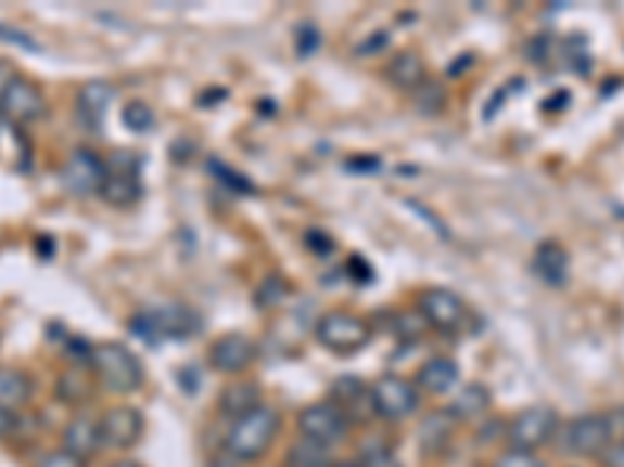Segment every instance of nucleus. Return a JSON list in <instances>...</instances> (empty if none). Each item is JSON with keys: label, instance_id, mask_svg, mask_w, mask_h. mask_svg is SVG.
<instances>
[{"label": "nucleus", "instance_id": "nucleus-20", "mask_svg": "<svg viewBox=\"0 0 624 467\" xmlns=\"http://www.w3.org/2000/svg\"><path fill=\"white\" fill-rule=\"evenodd\" d=\"M219 402H222L225 415L238 418V415H247L250 408L263 405V395H259V387H256L253 380L238 377V380H231V384L225 387L222 395H219Z\"/></svg>", "mask_w": 624, "mask_h": 467}, {"label": "nucleus", "instance_id": "nucleus-37", "mask_svg": "<svg viewBox=\"0 0 624 467\" xmlns=\"http://www.w3.org/2000/svg\"><path fill=\"white\" fill-rule=\"evenodd\" d=\"M331 467H362V465H359V462H338V465Z\"/></svg>", "mask_w": 624, "mask_h": 467}, {"label": "nucleus", "instance_id": "nucleus-24", "mask_svg": "<svg viewBox=\"0 0 624 467\" xmlns=\"http://www.w3.org/2000/svg\"><path fill=\"white\" fill-rule=\"evenodd\" d=\"M453 424L456 420L449 418V412L444 415H428L422 424V430H419V440H422V449L428 455H434V452H441L447 440L453 437Z\"/></svg>", "mask_w": 624, "mask_h": 467}, {"label": "nucleus", "instance_id": "nucleus-25", "mask_svg": "<svg viewBox=\"0 0 624 467\" xmlns=\"http://www.w3.org/2000/svg\"><path fill=\"white\" fill-rule=\"evenodd\" d=\"M331 455H328V445L313 443V440H303L300 437L291 455H288V467H331Z\"/></svg>", "mask_w": 624, "mask_h": 467}, {"label": "nucleus", "instance_id": "nucleus-3", "mask_svg": "<svg viewBox=\"0 0 624 467\" xmlns=\"http://www.w3.org/2000/svg\"><path fill=\"white\" fill-rule=\"evenodd\" d=\"M316 340L338 355H349L372 343V324L347 309H331L316 321Z\"/></svg>", "mask_w": 624, "mask_h": 467}, {"label": "nucleus", "instance_id": "nucleus-33", "mask_svg": "<svg viewBox=\"0 0 624 467\" xmlns=\"http://www.w3.org/2000/svg\"><path fill=\"white\" fill-rule=\"evenodd\" d=\"M20 75L13 73V66L7 63V60H0V100L7 98V91H10V85L16 81Z\"/></svg>", "mask_w": 624, "mask_h": 467}, {"label": "nucleus", "instance_id": "nucleus-12", "mask_svg": "<svg viewBox=\"0 0 624 467\" xmlns=\"http://www.w3.org/2000/svg\"><path fill=\"white\" fill-rule=\"evenodd\" d=\"M259 349L247 334H222L209 343V365L222 374H244L256 362Z\"/></svg>", "mask_w": 624, "mask_h": 467}, {"label": "nucleus", "instance_id": "nucleus-36", "mask_svg": "<svg viewBox=\"0 0 624 467\" xmlns=\"http://www.w3.org/2000/svg\"><path fill=\"white\" fill-rule=\"evenodd\" d=\"M110 467H144V465H141V462H131V458H123V462H116V465Z\"/></svg>", "mask_w": 624, "mask_h": 467}, {"label": "nucleus", "instance_id": "nucleus-7", "mask_svg": "<svg viewBox=\"0 0 624 467\" xmlns=\"http://www.w3.org/2000/svg\"><path fill=\"white\" fill-rule=\"evenodd\" d=\"M60 181L73 197H100L106 181V159H100L91 147H75L60 172Z\"/></svg>", "mask_w": 624, "mask_h": 467}, {"label": "nucleus", "instance_id": "nucleus-19", "mask_svg": "<svg viewBox=\"0 0 624 467\" xmlns=\"http://www.w3.org/2000/svg\"><path fill=\"white\" fill-rule=\"evenodd\" d=\"M100 197L106 199L110 206H116V209H128V206H135L138 199L144 197L141 178H138V172H110L106 169V181H103Z\"/></svg>", "mask_w": 624, "mask_h": 467}, {"label": "nucleus", "instance_id": "nucleus-2", "mask_svg": "<svg viewBox=\"0 0 624 467\" xmlns=\"http://www.w3.org/2000/svg\"><path fill=\"white\" fill-rule=\"evenodd\" d=\"M91 368L103 384V390L128 395L144 387V365L141 359L123 343H100L91 349Z\"/></svg>", "mask_w": 624, "mask_h": 467}, {"label": "nucleus", "instance_id": "nucleus-9", "mask_svg": "<svg viewBox=\"0 0 624 467\" xmlns=\"http://www.w3.org/2000/svg\"><path fill=\"white\" fill-rule=\"evenodd\" d=\"M349 424L353 420L331 399L328 402H316V405H306L297 415L300 437L319 445H331L338 443V440H344L349 433Z\"/></svg>", "mask_w": 624, "mask_h": 467}, {"label": "nucleus", "instance_id": "nucleus-30", "mask_svg": "<svg viewBox=\"0 0 624 467\" xmlns=\"http://www.w3.org/2000/svg\"><path fill=\"white\" fill-rule=\"evenodd\" d=\"M362 467H399V462L394 452H387V449H374V452H369V455L362 458Z\"/></svg>", "mask_w": 624, "mask_h": 467}, {"label": "nucleus", "instance_id": "nucleus-10", "mask_svg": "<svg viewBox=\"0 0 624 467\" xmlns=\"http://www.w3.org/2000/svg\"><path fill=\"white\" fill-rule=\"evenodd\" d=\"M466 299L459 294H453L449 287H431L419 296V315L428 327L453 334L466 324Z\"/></svg>", "mask_w": 624, "mask_h": 467}, {"label": "nucleus", "instance_id": "nucleus-21", "mask_svg": "<svg viewBox=\"0 0 624 467\" xmlns=\"http://www.w3.org/2000/svg\"><path fill=\"white\" fill-rule=\"evenodd\" d=\"M491 390L487 387H481V384H466L456 399L449 402V418L453 420H474L481 418L487 408H491Z\"/></svg>", "mask_w": 624, "mask_h": 467}, {"label": "nucleus", "instance_id": "nucleus-18", "mask_svg": "<svg viewBox=\"0 0 624 467\" xmlns=\"http://www.w3.org/2000/svg\"><path fill=\"white\" fill-rule=\"evenodd\" d=\"M387 81L403 91H419L428 81V66H424L422 53H416V50L394 53V60L387 63Z\"/></svg>", "mask_w": 624, "mask_h": 467}, {"label": "nucleus", "instance_id": "nucleus-31", "mask_svg": "<svg viewBox=\"0 0 624 467\" xmlns=\"http://www.w3.org/2000/svg\"><path fill=\"white\" fill-rule=\"evenodd\" d=\"M599 465L602 467H624V440L622 443L606 445V452L599 455Z\"/></svg>", "mask_w": 624, "mask_h": 467}, {"label": "nucleus", "instance_id": "nucleus-5", "mask_svg": "<svg viewBox=\"0 0 624 467\" xmlns=\"http://www.w3.org/2000/svg\"><path fill=\"white\" fill-rule=\"evenodd\" d=\"M131 330L138 337H144L150 343L156 340H169V337H191L200 330V315L188 306H178V302H166L160 309H148L141 315H135L131 321Z\"/></svg>", "mask_w": 624, "mask_h": 467}, {"label": "nucleus", "instance_id": "nucleus-1", "mask_svg": "<svg viewBox=\"0 0 624 467\" xmlns=\"http://www.w3.org/2000/svg\"><path fill=\"white\" fill-rule=\"evenodd\" d=\"M281 433V415L272 405H256L247 415L231 418V427L225 433V455L234 462H259Z\"/></svg>", "mask_w": 624, "mask_h": 467}, {"label": "nucleus", "instance_id": "nucleus-13", "mask_svg": "<svg viewBox=\"0 0 624 467\" xmlns=\"http://www.w3.org/2000/svg\"><path fill=\"white\" fill-rule=\"evenodd\" d=\"M0 113L10 122H38L48 113V100L38 85H31L28 78H16L7 91V98L0 100Z\"/></svg>", "mask_w": 624, "mask_h": 467}, {"label": "nucleus", "instance_id": "nucleus-15", "mask_svg": "<svg viewBox=\"0 0 624 467\" xmlns=\"http://www.w3.org/2000/svg\"><path fill=\"white\" fill-rule=\"evenodd\" d=\"M459 384V365L447 359V355H434L428 359L422 368L416 371V387L419 393L444 395Z\"/></svg>", "mask_w": 624, "mask_h": 467}, {"label": "nucleus", "instance_id": "nucleus-17", "mask_svg": "<svg viewBox=\"0 0 624 467\" xmlns=\"http://www.w3.org/2000/svg\"><path fill=\"white\" fill-rule=\"evenodd\" d=\"M534 271L547 287H562L569 281V252L556 241H544L534 249Z\"/></svg>", "mask_w": 624, "mask_h": 467}, {"label": "nucleus", "instance_id": "nucleus-26", "mask_svg": "<svg viewBox=\"0 0 624 467\" xmlns=\"http://www.w3.org/2000/svg\"><path fill=\"white\" fill-rule=\"evenodd\" d=\"M153 122H156V116H153L150 103H144V100H131V103L123 106V125L128 131L148 134V131H153Z\"/></svg>", "mask_w": 624, "mask_h": 467}, {"label": "nucleus", "instance_id": "nucleus-29", "mask_svg": "<svg viewBox=\"0 0 624 467\" xmlns=\"http://www.w3.org/2000/svg\"><path fill=\"white\" fill-rule=\"evenodd\" d=\"M38 467H85V462L75 458L73 452H66V449H56V452H48V455L38 462Z\"/></svg>", "mask_w": 624, "mask_h": 467}, {"label": "nucleus", "instance_id": "nucleus-6", "mask_svg": "<svg viewBox=\"0 0 624 467\" xmlns=\"http://www.w3.org/2000/svg\"><path fill=\"white\" fill-rule=\"evenodd\" d=\"M419 408V387L399 374H384L372 384V412L384 420L409 418Z\"/></svg>", "mask_w": 624, "mask_h": 467}, {"label": "nucleus", "instance_id": "nucleus-32", "mask_svg": "<svg viewBox=\"0 0 624 467\" xmlns=\"http://www.w3.org/2000/svg\"><path fill=\"white\" fill-rule=\"evenodd\" d=\"M0 41H10V44H20V48H35V41L23 35V31H10V25H0Z\"/></svg>", "mask_w": 624, "mask_h": 467}, {"label": "nucleus", "instance_id": "nucleus-22", "mask_svg": "<svg viewBox=\"0 0 624 467\" xmlns=\"http://www.w3.org/2000/svg\"><path fill=\"white\" fill-rule=\"evenodd\" d=\"M331 402L347 415L349 420L356 418V408H359V402L366 405V408H372V387H366L359 377H353V374H347V377H341L334 387H331Z\"/></svg>", "mask_w": 624, "mask_h": 467}, {"label": "nucleus", "instance_id": "nucleus-35", "mask_svg": "<svg viewBox=\"0 0 624 467\" xmlns=\"http://www.w3.org/2000/svg\"><path fill=\"white\" fill-rule=\"evenodd\" d=\"M10 128H13V125H10V119H7V116L0 113V141H3L7 134H10Z\"/></svg>", "mask_w": 624, "mask_h": 467}, {"label": "nucleus", "instance_id": "nucleus-28", "mask_svg": "<svg viewBox=\"0 0 624 467\" xmlns=\"http://www.w3.org/2000/svg\"><path fill=\"white\" fill-rule=\"evenodd\" d=\"M602 418H606V427H609V440H612V443H622L624 440V405H615V408L602 412Z\"/></svg>", "mask_w": 624, "mask_h": 467}, {"label": "nucleus", "instance_id": "nucleus-34", "mask_svg": "<svg viewBox=\"0 0 624 467\" xmlns=\"http://www.w3.org/2000/svg\"><path fill=\"white\" fill-rule=\"evenodd\" d=\"M16 424H20L16 412H10V408H0V437H10V433L16 430Z\"/></svg>", "mask_w": 624, "mask_h": 467}, {"label": "nucleus", "instance_id": "nucleus-8", "mask_svg": "<svg viewBox=\"0 0 624 467\" xmlns=\"http://www.w3.org/2000/svg\"><path fill=\"white\" fill-rule=\"evenodd\" d=\"M559 433H562L565 452L574 455V458H599V455L606 452V445L612 443L602 412L577 415V418H572L569 424H562Z\"/></svg>", "mask_w": 624, "mask_h": 467}, {"label": "nucleus", "instance_id": "nucleus-4", "mask_svg": "<svg viewBox=\"0 0 624 467\" xmlns=\"http://www.w3.org/2000/svg\"><path fill=\"white\" fill-rule=\"evenodd\" d=\"M559 427H562V420L552 405H527L506 424V443L509 449L540 452L544 445L556 440Z\"/></svg>", "mask_w": 624, "mask_h": 467}, {"label": "nucleus", "instance_id": "nucleus-16", "mask_svg": "<svg viewBox=\"0 0 624 467\" xmlns=\"http://www.w3.org/2000/svg\"><path fill=\"white\" fill-rule=\"evenodd\" d=\"M100 420L91 415H75L66 430H63V449L73 452L75 458L88 462L91 455H98L100 449Z\"/></svg>", "mask_w": 624, "mask_h": 467}, {"label": "nucleus", "instance_id": "nucleus-23", "mask_svg": "<svg viewBox=\"0 0 624 467\" xmlns=\"http://www.w3.org/2000/svg\"><path fill=\"white\" fill-rule=\"evenodd\" d=\"M31 399V380L20 368H0V408L20 412Z\"/></svg>", "mask_w": 624, "mask_h": 467}, {"label": "nucleus", "instance_id": "nucleus-14", "mask_svg": "<svg viewBox=\"0 0 624 467\" xmlns=\"http://www.w3.org/2000/svg\"><path fill=\"white\" fill-rule=\"evenodd\" d=\"M116 85H110V81H88L81 91H78V98H75V113H78V122L85 125L88 131H100V125L106 119V113H110V106H113V100H116Z\"/></svg>", "mask_w": 624, "mask_h": 467}, {"label": "nucleus", "instance_id": "nucleus-11", "mask_svg": "<svg viewBox=\"0 0 624 467\" xmlns=\"http://www.w3.org/2000/svg\"><path fill=\"white\" fill-rule=\"evenodd\" d=\"M144 437V415L131 405H116L110 412H103L100 418V443L106 449L125 452Z\"/></svg>", "mask_w": 624, "mask_h": 467}, {"label": "nucleus", "instance_id": "nucleus-27", "mask_svg": "<svg viewBox=\"0 0 624 467\" xmlns=\"http://www.w3.org/2000/svg\"><path fill=\"white\" fill-rule=\"evenodd\" d=\"M491 467H547V462L537 452H524V449H506L494 458Z\"/></svg>", "mask_w": 624, "mask_h": 467}]
</instances>
